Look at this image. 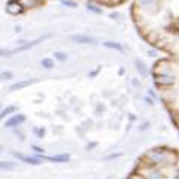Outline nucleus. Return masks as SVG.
<instances>
[{
	"label": "nucleus",
	"mask_w": 179,
	"mask_h": 179,
	"mask_svg": "<svg viewBox=\"0 0 179 179\" xmlns=\"http://www.w3.org/2000/svg\"><path fill=\"white\" fill-rule=\"evenodd\" d=\"M48 36H43V37H39V39H36V41L33 42H28V43H26V45H22V46H18V48L12 49V51H5V49H0V55H12V54H17V52H21V51H26V49H30L33 48V46H36L39 42H42L43 39H46Z\"/></svg>",
	"instance_id": "f257e3e1"
},
{
	"label": "nucleus",
	"mask_w": 179,
	"mask_h": 179,
	"mask_svg": "<svg viewBox=\"0 0 179 179\" xmlns=\"http://www.w3.org/2000/svg\"><path fill=\"white\" fill-rule=\"evenodd\" d=\"M6 11L11 15H18V14H21V12H22V7H21L20 5L15 2V0H12V2H9V3H7Z\"/></svg>",
	"instance_id": "39448f33"
},
{
	"label": "nucleus",
	"mask_w": 179,
	"mask_h": 179,
	"mask_svg": "<svg viewBox=\"0 0 179 179\" xmlns=\"http://www.w3.org/2000/svg\"><path fill=\"white\" fill-rule=\"evenodd\" d=\"M88 11H93V12H96V14H102V9H99V7H96L94 5H88Z\"/></svg>",
	"instance_id": "f3484780"
},
{
	"label": "nucleus",
	"mask_w": 179,
	"mask_h": 179,
	"mask_svg": "<svg viewBox=\"0 0 179 179\" xmlns=\"http://www.w3.org/2000/svg\"><path fill=\"white\" fill-rule=\"evenodd\" d=\"M61 3H63V5H67V6H70V7H75L76 6V3H75V2H72V0H61Z\"/></svg>",
	"instance_id": "a211bd4d"
},
{
	"label": "nucleus",
	"mask_w": 179,
	"mask_h": 179,
	"mask_svg": "<svg viewBox=\"0 0 179 179\" xmlns=\"http://www.w3.org/2000/svg\"><path fill=\"white\" fill-rule=\"evenodd\" d=\"M15 167L17 164L12 161H0V170H12Z\"/></svg>",
	"instance_id": "1a4fd4ad"
},
{
	"label": "nucleus",
	"mask_w": 179,
	"mask_h": 179,
	"mask_svg": "<svg viewBox=\"0 0 179 179\" xmlns=\"http://www.w3.org/2000/svg\"><path fill=\"white\" fill-rule=\"evenodd\" d=\"M18 5H20L22 9H26V7H35V6H37V0H15Z\"/></svg>",
	"instance_id": "6e6552de"
},
{
	"label": "nucleus",
	"mask_w": 179,
	"mask_h": 179,
	"mask_svg": "<svg viewBox=\"0 0 179 179\" xmlns=\"http://www.w3.org/2000/svg\"><path fill=\"white\" fill-rule=\"evenodd\" d=\"M33 149H35L36 152H39V154H41V152H43V149H42V148H39V146H36V145L33 146Z\"/></svg>",
	"instance_id": "4be33fe9"
},
{
	"label": "nucleus",
	"mask_w": 179,
	"mask_h": 179,
	"mask_svg": "<svg viewBox=\"0 0 179 179\" xmlns=\"http://www.w3.org/2000/svg\"><path fill=\"white\" fill-rule=\"evenodd\" d=\"M14 157H17V158L22 160L24 163H27V164H33V166H39L42 163L39 158H35V157H27V155H22V154H20V152H14Z\"/></svg>",
	"instance_id": "20e7f679"
},
{
	"label": "nucleus",
	"mask_w": 179,
	"mask_h": 179,
	"mask_svg": "<svg viewBox=\"0 0 179 179\" xmlns=\"http://www.w3.org/2000/svg\"><path fill=\"white\" fill-rule=\"evenodd\" d=\"M42 66H43L45 69H52V67H54V60H51V58H43V60H42Z\"/></svg>",
	"instance_id": "4468645a"
},
{
	"label": "nucleus",
	"mask_w": 179,
	"mask_h": 179,
	"mask_svg": "<svg viewBox=\"0 0 179 179\" xmlns=\"http://www.w3.org/2000/svg\"><path fill=\"white\" fill-rule=\"evenodd\" d=\"M154 3H155V0H140V5H143V6H149Z\"/></svg>",
	"instance_id": "6ab92c4d"
},
{
	"label": "nucleus",
	"mask_w": 179,
	"mask_h": 179,
	"mask_svg": "<svg viewBox=\"0 0 179 179\" xmlns=\"http://www.w3.org/2000/svg\"><path fill=\"white\" fill-rule=\"evenodd\" d=\"M131 179H139V178H131Z\"/></svg>",
	"instance_id": "393cba45"
},
{
	"label": "nucleus",
	"mask_w": 179,
	"mask_h": 179,
	"mask_svg": "<svg viewBox=\"0 0 179 179\" xmlns=\"http://www.w3.org/2000/svg\"><path fill=\"white\" fill-rule=\"evenodd\" d=\"M12 72H2V73H0V82H2V81H7V79H11V78H12Z\"/></svg>",
	"instance_id": "2eb2a0df"
},
{
	"label": "nucleus",
	"mask_w": 179,
	"mask_h": 179,
	"mask_svg": "<svg viewBox=\"0 0 179 179\" xmlns=\"http://www.w3.org/2000/svg\"><path fill=\"white\" fill-rule=\"evenodd\" d=\"M45 134V130L43 128H41V130H37V136H39V139H42V136Z\"/></svg>",
	"instance_id": "412c9836"
},
{
	"label": "nucleus",
	"mask_w": 179,
	"mask_h": 179,
	"mask_svg": "<svg viewBox=\"0 0 179 179\" xmlns=\"http://www.w3.org/2000/svg\"><path fill=\"white\" fill-rule=\"evenodd\" d=\"M136 69L139 70V73L142 76H146V73H148V70L145 67V63L142 60H136Z\"/></svg>",
	"instance_id": "9b49d317"
},
{
	"label": "nucleus",
	"mask_w": 179,
	"mask_h": 179,
	"mask_svg": "<svg viewBox=\"0 0 179 179\" xmlns=\"http://www.w3.org/2000/svg\"><path fill=\"white\" fill-rule=\"evenodd\" d=\"M0 151H2V145H0Z\"/></svg>",
	"instance_id": "b1692460"
},
{
	"label": "nucleus",
	"mask_w": 179,
	"mask_h": 179,
	"mask_svg": "<svg viewBox=\"0 0 179 179\" xmlns=\"http://www.w3.org/2000/svg\"><path fill=\"white\" fill-rule=\"evenodd\" d=\"M70 39L73 42H78V43H93L94 42V37L87 35H73Z\"/></svg>",
	"instance_id": "0eeeda50"
},
{
	"label": "nucleus",
	"mask_w": 179,
	"mask_h": 179,
	"mask_svg": "<svg viewBox=\"0 0 179 179\" xmlns=\"http://www.w3.org/2000/svg\"><path fill=\"white\" fill-rule=\"evenodd\" d=\"M155 81L158 84H167V85H169V84L175 82V78H172V76H160V78H157Z\"/></svg>",
	"instance_id": "f8f14e48"
},
{
	"label": "nucleus",
	"mask_w": 179,
	"mask_h": 179,
	"mask_svg": "<svg viewBox=\"0 0 179 179\" xmlns=\"http://www.w3.org/2000/svg\"><path fill=\"white\" fill-rule=\"evenodd\" d=\"M39 160H45V161H52V163H67L70 160L69 154H61V155H54V157H46V155H39Z\"/></svg>",
	"instance_id": "f03ea898"
},
{
	"label": "nucleus",
	"mask_w": 179,
	"mask_h": 179,
	"mask_svg": "<svg viewBox=\"0 0 179 179\" xmlns=\"http://www.w3.org/2000/svg\"><path fill=\"white\" fill-rule=\"evenodd\" d=\"M24 121H26V117L22 114H18V115H14L11 119H7L5 123V127H17V125L22 124Z\"/></svg>",
	"instance_id": "7ed1b4c3"
},
{
	"label": "nucleus",
	"mask_w": 179,
	"mask_h": 179,
	"mask_svg": "<svg viewBox=\"0 0 179 179\" xmlns=\"http://www.w3.org/2000/svg\"><path fill=\"white\" fill-rule=\"evenodd\" d=\"M118 157H121V154H110L108 157H104V160L108 161V160H112V158H118Z\"/></svg>",
	"instance_id": "aec40b11"
},
{
	"label": "nucleus",
	"mask_w": 179,
	"mask_h": 179,
	"mask_svg": "<svg viewBox=\"0 0 179 179\" xmlns=\"http://www.w3.org/2000/svg\"><path fill=\"white\" fill-rule=\"evenodd\" d=\"M54 57L55 58H58L60 61H64V60L67 58V55L64 54V52H54Z\"/></svg>",
	"instance_id": "dca6fc26"
},
{
	"label": "nucleus",
	"mask_w": 179,
	"mask_h": 179,
	"mask_svg": "<svg viewBox=\"0 0 179 179\" xmlns=\"http://www.w3.org/2000/svg\"><path fill=\"white\" fill-rule=\"evenodd\" d=\"M94 146H97V143H96V142H93V143H90L88 146H87V149H88V151H90V149H91V148H94Z\"/></svg>",
	"instance_id": "5701e85b"
},
{
	"label": "nucleus",
	"mask_w": 179,
	"mask_h": 179,
	"mask_svg": "<svg viewBox=\"0 0 179 179\" xmlns=\"http://www.w3.org/2000/svg\"><path fill=\"white\" fill-rule=\"evenodd\" d=\"M106 48H110V49H117V51H124V48H123V45H119V43H117V42H104L103 43Z\"/></svg>",
	"instance_id": "9d476101"
},
{
	"label": "nucleus",
	"mask_w": 179,
	"mask_h": 179,
	"mask_svg": "<svg viewBox=\"0 0 179 179\" xmlns=\"http://www.w3.org/2000/svg\"><path fill=\"white\" fill-rule=\"evenodd\" d=\"M37 82V79H27V81H20V82L14 84L12 87H11V91H17V90H21V88H26L28 85H33V84Z\"/></svg>",
	"instance_id": "423d86ee"
},
{
	"label": "nucleus",
	"mask_w": 179,
	"mask_h": 179,
	"mask_svg": "<svg viewBox=\"0 0 179 179\" xmlns=\"http://www.w3.org/2000/svg\"><path fill=\"white\" fill-rule=\"evenodd\" d=\"M15 110H17V108H15V106H7V108H5V109L0 112V119H3L6 115L12 114V112H15Z\"/></svg>",
	"instance_id": "ddd939ff"
}]
</instances>
